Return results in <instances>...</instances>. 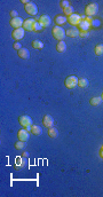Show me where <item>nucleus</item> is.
I'll list each match as a JSON object with an SVG mask.
<instances>
[{
  "label": "nucleus",
  "instance_id": "obj_21",
  "mask_svg": "<svg viewBox=\"0 0 103 197\" xmlns=\"http://www.w3.org/2000/svg\"><path fill=\"white\" fill-rule=\"evenodd\" d=\"M25 166V160L23 159V157H17L16 158V168L20 170V168H23Z\"/></svg>",
  "mask_w": 103,
  "mask_h": 197
},
{
  "label": "nucleus",
  "instance_id": "obj_7",
  "mask_svg": "<svg viewBox=\"0 0 103 197\" xmlns=\"http://www.w3.org/2000/svg\"><path fill=\"white\" fill-rule=\"evenodd\" d=\"M68 22L71 24V25H79V23L81 22V15L79 14H72L71 16L68 17Z\"/></svg>",
  "mask_w": 103,
  "mask_h": 197
},
{
  "label": "nucleus",
  "instance_id": "obj_18",
  "mask_svg": "<svg viewBox=\"0 0 103 197\" xmlns=\"http://www.w3.org/2000/svg\"><path fill=\"white\" fill-rule=\"evenodd\" d=\"M31 133L32 134H35V135H41V133H43V130H41V127L39 126V125H32V128H31Z\"/></svg>",
  "mask_w": 103,
  "mask_h": 197
},
{
  "label": "nucleus",
  "instance_id": "obj_14",
  "mask_svg": "<svg viewBox=\"0 0 103 197\" xmlns=\"http://www.w3.org/2000/svg\"><path fill=\"white\" fill-rule=\"evenodd\" d=\"M90 27H92L90 23H88L86 20H81V22H80L79 25H78V28L80 29V31H88Z\"/></svg>",
  "mask_w": 103,
  "mask_h": 197
},
{
  "label": "nucleus",
  "instance_id": "obj_5",
  "mask_svg": "<svg viewBox=\"0 0 103 197\" xmlns=\"http://www.w3.org/2000/svg\"><path fill=\"white\" fill-rule=\"evenodd\" d=\"M24 8H25V12H27L29 15H31V16H35V15H37V13H38V7H37V5L33 4V3L28 4Z\"/></svg>",
  "mask_w": 103,
  "mask_h": 197
},
{
  "label": "nucleus",
  "instance_id": "obj_35",
  "mask_svg": "<svg viewBox=\"0 0 103 197\" xmlns=\"http://www.w3.org/2000/svg\"><path fill=\"white\" fill-rule=\"evenodd\" d=\"M28 154L29 152H23V157H28Z\"/></svg>",
  "mask_w": 103,
  "mask_h": 197
},
{
  "label": "nucleus",
  "instance_id": "obj_23",
  "mask_svg": "<svg viewBox=\"0 0 103 197\" xmlns=\"http://www.w3.org/2000/svg\"><path fill=\"white\" fill-rule=\"evenodd\" d=\"M94 51H95V54H96L97 56L103 55V44H98V45H96Z\"/></svg>",
  "mask_w": 103,
  "mask_h": 197
},
{
  "label": "nucleus",
  "instance_id": "obj_8",
  "mask_svg": "<svg viewBox=\"0 0 103 197\" xmlns=\"http://www.w3.org/2000/svg\"><path fill=\"white\" fill-rule=\"evenodd\" d=\"M24 29L23 28H19V29H15L14 31H13V33H12V37L15 39V40H21V39H23L24 38Z\"/></svg>",
  "mask_w": 103,
  "mask_h": 197
},
{
  "label": "nucleus",
  "instance_id": "obj_4",
  "mask_svg": "<svg viewBox=\"0 0 103 197\" xmlns=\"http://www.w3.org/2000/svg\"><path fill=\"white\" fill-rule=\"evenodd\" d=\"M36 23H37V20H35V19H28L23 23V29L24 30H28V31H33Z\"/></svg>",
  "mask_w": 103,
  "mask_h": 197
},
{
  "label": "nucleus",
  "instance_id": "obj_27",
  "mask_svg": "<svg viewBox=\"0 0 103 197\" xmlns=\"http://www.w3.org/2000/svg\"><path fill=\"white\" fill-rule=\"evenodd\" d=\"M43 29H44V25H43V24H40L39 22H37V23H36V25H35L33 31H36V32H40V31H43Z\"/></svg>",
  "mask_w": 103,
  "mask_h": 197
},
{
  "label": "nucleus",
  "instance_id": "obj_12",
  "mask_svg": "<svg viewBox=\"0 0 103 197\" xmlns=\"http://www.w3.org/2000/svg\"><path fill=\"white\" fill-rule=\"evenodd\" d=\"M43 124H44V126H46L47 128H51V127H53V125H54V118H53L51 115H46V116H44Z\"/></svg>",
  "mask_w": 103,
  "mask_h": 197
},
{
  "label": "nucleus",
  "instance_id": "obj_36",
  "mask_svg": "<svg viewBox=\"0 0 103 197\" xmlns=\"http://www.w3.org/2000/svg\"><path fill=\"white\" fill-rule=\"evenodd\" d=\"M101 97H102V101H103V93H102V96Z\"/></svg>",
  "mask_w": 103,
  "mask_h": 197
},
{
  "label": "nucleus",
  "instance_id": "obj_32",
  "mask_svg": "<svg viewBox=\"0 0 103 197\" xmlns=\"http://www.w3.org/2000/svg\"><path fill=\"white\" fill-rule=\"evenodd\" d=\"M100 156H101V158H103V146L101 147V150H100Z\"/></svg>",
  "mask_w": 103,
  "mask_h": 197
},
{
  "label": "nucleus",
  "instance_id": "obj_24",
  "mask_svg": "<svg viewBox=\"0 0 103 197\" xmlns=\"http://www.w3.org/2000/svg\"><path fill=\"white\" fill-rule=\"evenodd\" d=\"M78 86H80L81 88H86L88 86V79H86V78H79Z\"/></svg>",
  "mask_w": 103,
  "mask_h": 197
},
{
  "label": "nucleus",
  "instance_id": "obj_15",
  "mask_svg": "<svg viewBox=\"0 0 103 197\" xmlns=\"http://www.w3.org/2000/svg\"><path fill=\"white\" fill-rule=\"evenodd\" d=\"M19 56L21 59H24V60H28L30 57V51L28 48H22L19 51Z\"/></svg>",
  "mask_w": 103,
  "mask_h": 197
},
{
  "label": "nucleus",
  "instance_id": "obj_28",
  "mask_svg": "<svg viewBox=\"0 0 103 197\" xmlns=\"http://www.w3.org/2000/svg\"><path fill=\"white\" fill-rule=\"evenodd\" d=\"M60 6L64 9V8H66V7H69L70 6V4H69V1H68V0H62V1L60 3Z\"/></svg>",
  "mask_w": 103,
  "mask_h": 197
},
{
  "label": "nucleus",
  "instance_id": "obj_9",
  "mask_svg": "<svg viewBox=\"0 0 103 197\" xmlns=\"http://www.w3.org/2000/svg\"><path fill=\"white\" fill-rule=\"evenodd\" d=\"M17 136H19V140H20V141H24V142H27V141L30 139V132H28L25 128L20 130V131H19V133H17Z\"/></svg>",
  "mask_w": 103,
  "mask_h": 197
},
{
  "label": "nucleus",
  "instance_id": "obj_11",
  "mask_svg": "<svg viewBox=\"0 0 103 197\" xmlns=\"http://www.w3.org/2000/svg\"><path fill=\"white\" fill-rule=\"evenodd\" d=\"M23 23H24V21H23L21 17H15V19H12V20H11V25H12L14 29L23 28Z\"/></svg>",
  "mask_w": 103,
  "mask_h": 197
},
{
  "label": "nucleus",
  "instance_id": "obj_33",
  "mask_svg": "<svg viewBox=\"0 0 103 197\" xmlns=\"http://www.w3.org/2000/svg\"><path fill=\"white\" fill-rule=\"evenodd\" d=\"M92 20H93V17H89V16H87V17H86V21H87L88 23H90V22H92Z\"/></svg>",
  "mask_w": 103,
  "mask_h": 197
},
{
  "label": "nucleus",
  "instance_id": "obj_20",
  "mask_svg": "<svg viewBox=\"0 0 103 197\" xmlns=\"http://www.w3.org/2000/svg\"><path fill=\"white\" fill-rule=\"evenodd\" d=\"M89 103L92 104V106H100L101 103H102V97H100V96H95V97H92L90 98V101H89Z\"/></svg>",
  "mask_w": 103,
  "mask_h": 197
},
{
  "label": "nucleus",
  "instance_id": "obj_26",
  "mask_svg": "<svg viewBox=\"0 0 103 197\" xmlns=\"http://www.w3.org/2000/svg\"><path fill=\"white\" fill-rule=\"evenodd\" d=\"M25 142L24 141H19V142H16L15 143V148L16 149H19V150H22V149H24L25 148Z\"/></svg>",
  "mask_w": 103,
  "mask_h": 197
},
{
  "label": "nucleus",
  "instance_id": "obj_17",
  "mask_svg": "<svg viewBox=\"0 0 103 197\" xmlns=\"http://www.w3.org/2000/svg\"><path fill=\"white\" fill-rule=\"evenodd\" d=\"M65 35L68 36V37H77V36H79V31L76 29V28H71V29H69V30H66L65 31Z\"/></svg>",
  "mask_w": 103,
  "mask_h": 197
},
{
  "label": "nucleus",
  "instance_id": "obj_13",
  "mask_svg": "<svg viewBox=\"0 0 103 197\" xmlns=\"http://www.w3.org/2000/svg\"><path fill=\"white\" fill-rule=\"evenodd\" d=\"M66 21H68V19L65 16H63V15H56L55 16V23H56L57 27L63 25L64 23H66Z\"/></svg>",
  "mask_w": 103,
  "mask_h": 197
},
{
  "label": "nucleus",
  "instance_id": "obj_16",
  "mask_svg": "<svg viewBox=\"0 0 103 197\" xmlns=\"http://www.w3.org/2000/svg\"><path fill=\"white\" fill-rule=\"evenodd\" d=\"M56 51L58 53H64L66 51V44L62 40V41H58L57 45H56Z\"/></svg>",
  "mask_w": 103,
  "mask_h": 197
},
{
  "label": "nucleus",
  "instance_id": "obj_6",
  "mask_svg": "<svg viewBox=\"0 0 103 197\" xmlns=\"http://www.w3.org/2000/svg\"><path fill=\"white\" fill-rule=\"evenodd\" d=\"M19 122H20L21 126H23V127H27V126H32V118H31L30 116H27V115L21 116V117L19 118Z\"/></svg>",
  "mask_w": 103,
  "mask_h": 197
},
{
  "label": "nucleus",
  "instance_id": "obj_1",
  "mask_svg": "<svg viewBox=\"0 0 103 197\" xmlns=\"http://www.w3.org/2000/svg\"><path fill=\"white\" fill-rule=\"evenodd\" d=\"M52 32H53L54 38L57 39L58 41H62V40L65 38V36H66V35H65V30H64L62 27H57V25L53 28V31H52Z\"/></svg>",
  "mask_w": 103,
  "mask_h": 197
},
{
  "label": "nucleus",
  "instance_id": "obj_30",
  "mask_svg": "<svg viewBox=\"0 0 103 197\" xmlns=\"http://www.w3.org/2000/svg\"><path fill=\"white\" fill-rule=\"evenodd\" d=\"M88 35H89V33H88V31H80V32H79V36H80V37H82V38L88 37Z\"/></svg>",
  "mask_w": 103,
  "mask_h": 197
},
{
  "label": "nucleus",
  "instance_id": "obj_34",
  "mask_svg": "<svg viewBox=\"0 0 103 197\" xmlns=\"http://www.w3.org/2000/svg\"><path fill=\"white\" fill-rule=\"evenodd\" d=\"M31 128H32V126H27V127H25V130H27L28 132H31Z\"/></svg>",
  "mask_w": 103,
  "mask_h": 197
},
{
  "label": "nucleus",
  "instance_id": "obj_10",
  "mask_svg": "<svg viewBox=\"0 0 103 197\" xmlns=\"http://www.w3.org/2000/svg\"><path fill=\"white\" fill-rule=\"evenodd\" d=\"M37 22H39L40 24H43V25H44V28H46V27L51 25L52 20H51V17H49L48 15H41L40 17H38V19H37Z\"/></svg>",
  "mask_w": 103,
  "mask_h": 197
},
{
  "label": "nucleus",
  "instance_id": "obj_19",
  "mask_svg": "<svg viewBox=\"0 0 103 197\" xmlns=\"http://www.w3.org/2000/svg\"><path fill=\"white\" fill-rule=\"evenodd\" d=\"M48 135H49V138H52V139L57 138V136H58V131H57V128H55L54 126L51 127V128H48Z\"/></svg>",
  "mask_w": 103,
  "mask_h": 197
},
{
  "label": "nucleus",
  "instance_id": "obj_25",
  "mask_svg": "<svg viewBox=\"0 0 103 197\" xmlns=\"http://www.w3.org/2000/svg\"><path fill=\"white\" fill-rule=\"evenodd\" d=\"M63 12H64V15H65V16H68V17H69V16H71L72 14H74V13H73V7H72V6H69V7L64 8V9H63Z\"/></svg>",
  "mask_w": 103,
  "mask_h": 197
},
{
  "label": "nucleus",
  "instance_id": "obj_3",
  "mask_svg": "<svg viewBox=\"0 0 103 197\" xmlns=\"http://www.w3.org/2000/svg\"><path fill=\"white\" fill-rule=\"evenodd\" d=\"M78 81H79V78H77L76 76H69L64 80V85L66 88L72 89V88H76L78 86Z\"/></svg>",
  "mask_w": 103,
  "mask_h": 197
},
{
  "label": "nucleus",
  "instance_id": "obj_31",
  "mask_svg": "<svg viewBox=\"0 0 103 197\" xmlns=\"http://www.w3.org/2000/svg\"><path fill=\"white\" fill-rule=\"evenodd\" d=\"M11 16H12V19H15V17H19V14H17V12L16 11H11Z\"/></svg>",
  "mask_w": 103,
  "mask_h": 197
},
{
  "label": "nucleus",
  "instance_id": "obj_29",
  "mask_svg": "<svg viewBox=\"0 0 103 197\" xmlns=\"http://www.w3.org/2000/svg\"><path fill=\"white\" fill-rule=\"evenodd\" d=\"M13 47H14V49H16L17 52H19L20 49H22V48H23V47H22V45H21V44H20L19 41H16V43H15V44L13 45Z\"/></svg>",
  "mask_w": 103,
  "mask_h": 197
},
{
  "label": "nucleus",
  "instance_id": "obj_22",
  "mask_svg": "<svg viewBox=\"0 0 103 197\" xmlns=\"http://www.w3.org/2000/svg\"><path fill=\"white\" fill-rule=\"evenodd\" d=\"M32 47L35 49H43L44 48V43L40 40H33L32 41Z\"/></svg>",
  "mask_w": 103,
  "mask_h": 197
},
{
  "label": "nucleus",
  "instance_id": "obj_2",
  "mask_svg": "<svg viewBox=\"0 0 103 197\" xmlns=\"http://www.w3.org/2000/svg\"><path fill=\"white\" fill-rule=\"evenodd\" d=\"M97 12H98V6L95 3L87 5L85 8V14H86V16H89V17H93L94 15H96Z\"/></svg>",
  "mask_w": 103,
  "mask_h": 197
}]
</instances>
